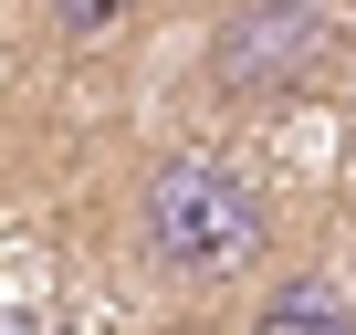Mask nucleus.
Instances as JSON below:
<instances>
[{
	"instance_id": "obj_6",
	"label": "nucleus",
	"mask_w": 356,
	"mask_h": 335,
	"mask_svg": "<svg viewBox=\"0 0 356 335\" xmlns=\"http://www.w3.org/2000/svg\"><path fill=\"white\" fill-rule=\"evenodd\" d=\"M178 335H210V325H178Z\"/></svg>"
},
{
	"instance_id": "obj_5",
	"label": "nucleus",
	"mask_w": 356,
	"mask_h": 335,
	"mask_svg": "<svg viewBox=\"0 0 356 335\" xmlns=\"http://www.w3.org/2000/svg\"><path fill=\"white\" fill-rule=\"evenodd\" d=\"M304 11H335V0H304Z\"/></svg>"
},
{
	"instance_id": "obj_4",
	"label": "nucleus",
	"mask_w": 356,
	"mask_h": 335,
	"mask_svg": "<svg viewBox=\"0 0 356 335\" xmlns=\"http://www.w3.org/2000/svg\"><path fill=\"white\" fill-rule=\"evenodd\" d=\"M136 11H147V0H42V32H53L63 53H95V42H115Z\"/></svg>"
},
{
	"instance_id": "obj_1",
	"label": "nucleus",
	"mask_w": 356,
	"mask_h": 335,
	"mask_svg": "<svg viewBox=\"0 0 356 335\" xmlns=\"http://www.w3.org/2000/svg\"><path fill=\"white\" fill-rule=\"evenodd\" d=\"M126 252L157 283H241L273 252V189L210 147H168L126 179Z\"/></svg>"
},
{
	"instance_id": "obj_2",
	"label": "nucleus",
	"mask_w": 356,
	"mask_h": 335,
	"mask_svg": "<svg viewBox=\"0 0 356 335\" xmlns=\"http://www.w3.org/2000/svg\"><path fill=\"white\" fill-rule=\"evenodd\" d=\"M210 95L220 105H262V95H293L325 74V11L304 0H231L220 32H210Z\"/></svg>"
},
{
	"instance_id": "obj_3",
	"label": "nucleus",
	"mask_w": 356,
	"mask_h": 335,
	"mask_svg": "<svg viewBox=\"0 0 356 335\" xmlns=\"http://www.w3.org/2000/svg\"><path fill=\"white\" fill-rule=\"evenodd\" d=\"M241 335H356V293H346L335 272H283V283L252 304Z\"/></svg>"
}]
</instances>
